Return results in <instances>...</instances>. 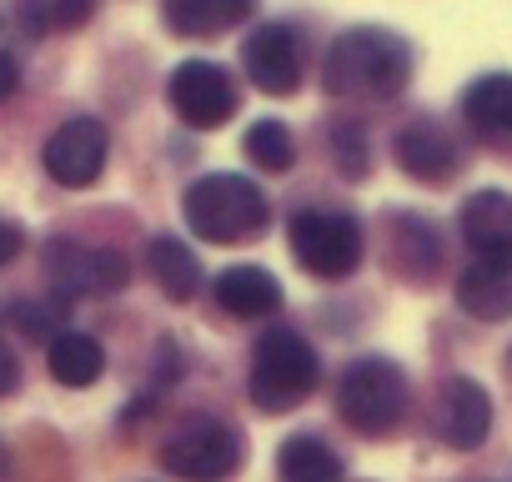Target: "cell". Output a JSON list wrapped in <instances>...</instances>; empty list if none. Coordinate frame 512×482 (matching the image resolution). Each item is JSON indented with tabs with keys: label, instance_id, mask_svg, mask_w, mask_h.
Returning a JSON list of instances; mask_svg holds the SVG:
<instances>
[{
	"label": "cell",
	"instance_id": "obj_17",
	"mask_svg": "<svg viewBox=\"0 0 512 482\" xmlns=\"http://www.w3.org/2000/svg\"><path fill=\"white\" fill-rule=\"evenodd\" d=\"M146 262H151V282L161 287L166 302H176V307L196 302V292H201V262H196V252L186 247L181 236H156L151 247H146Z\"/></svg>",
	"mask_w": 512,
	"mask_h": 482
},
{
	"label": "cell",
	"instance_id": "obj_10",
	"mask_svg": "<svg viewBox=\"0 0 512 482\" xmlns=\"http://www.w3.org/2000/svg\"><path fill=\"white\" fill-rule=\"evenodd\" d=\"M432 432L452 452L482 447L487 432H492V397H487V387L472 382V377H447L437 387V402H432Z\"/></svg>",
	"mask_w": 512,
	"mask_h": 482
},
{
	"label": "cell",
	"instance_id": "obj_1",
	"mask_svg": "<svg viewBox=\"0 0 512 482\" xmlns=\"http://www.w3.org/2000/svg\"><path fill=\"white\" fill-rule=\"evenodd\" d=\"M412 81V46L387 26H352L332 41L322 61V86L332 96L392 101Z\"/></svg>",
	"mask_w": 512,
	"mask_h": 482
},
{
	"label": "cell",
	"instance_id": "obj_16",
	"mask_svg": "<svg viewBox=\"0 0 512 482\" xmlns=\"http://www.w3.org/2000/svg\"><path fill=\"white\" fill-rule=\"evenodd\" d=\"M256 0H161V16L176 36L186 41H211L236 31L241 21H251Z\"/></svg>",
	"mask_w": 512,
	"mask_h": 482
},
{
	"label": "cell",
	"instance_id": "obj_2",
	"mask_svg": "<svg viewBox=\"0 0 512 482\" xmlns=\"http://www.w3.org/2000/svg\"><path fill=\"white\" fill-rule=\"evenodd\" d=\"M186 206V226L211 241V247H236V241H251L272 226V201L267 191L236 176V171H211V176H196L181 196Z\"/></svg>",
	"mask_w": 512,
	"mask_h": 482
},
{
	"label": "cell",
	"instance_id": "obj_5",
	"mask_svg": "<svg viewBox=\"0 0 512 482\" xmlns=\"http://www.w3.org/2000/svg\"><path fill=\"white\" fill-rule=\"evenodd\" d=\"M287 241H292V257L327 282L352 277L362 262V221L337 206H302L287 221Z\"/></svg>",
	"mask_w": 512,
	"mask_h": 482
},
{
	"label": "cell",
	"instance_id": "obj_20",
	"mask_svg": "<svg viewBox=\"0 0 512 482\" xmlns=\"http://www.w3.org/2000/svg\"><path fill=\"white\" fill-rule=\"evenodd\" d=\"M46 362H51V377L61 387H96L106 377V347L96 337H86V332H61L51 342Z\"/></svg>",
	"mask_w": 512,
	"mask_h": 482
},
{
	"label": "cell",
	"instance_id": "obj_14",
	"mask_svg": "<svg viewBox=\"0 0 512 482\" xmlns=\"http://www.w3.org/2000/svg\"><path fill=\"white\" fill-rule=\"evenodd\" d=\"M457 226L477 257H512V196L507 191H472L462 201Z\"/></svg>",
	"mask_w": 512,
	"mask_h": 482
},
{
	"label": "cell",
	"instance_id": "obj_9",
	"mask_svg": "<svg viewBox=\"0 0 512 482\" xmlns=\"http://www.w3.org/2000/svg\"><path fill=\"white\" fill-rule=\"evenodd\" d=\"M106 151H111L106 121H96V116H71V121L56 126V136L46 141L41 161H46V176H51L56 186L81 191V186H96V181H101Z\"/></svg>",
	"mask_w": 512,
	"mask_h": 482
},
{
	"label": "cell",
	"instance_id": "obj_27",
	"mask_svg": "<svg viewBox=\"0 0 512 482\" xmlns=\"http://www.w3.org/2000/svg\"><path fill=\"white\" fill-rule=\"evenodd\" d=\"M16 86H21V66H16V56L0 51V101H6Z\"/></svg>",
	"mask_w": 512,
	"mask_h": 482
},
{
	"label": "cell",
	"instance_id": "obj_21",
	"mask_svg": "<svg viewBox=\"0 0 512 482\" xmlns=\"http://www.w3.org/2000/svg\"><path fill=\"white\" fill-rule=\"evenodd\" d=\"M277 472H282V482H342V457L317 432H297L282 442Z\"/></svg>",
	"mask_w": 512,
	"mask_h": 482
},
{
	"label": "cell",
	"instance_id": "obj_4",
	"mask_svg": "<svg viewBox=\"0 0 512 482\" xmlns=\"http://www.w3.org/2000/svg\"><path fill=\"white\" fill-rule=\"evenodd\" d=\"M407 372L392 357H357L337 382V412L362 437H387L407 417Z\"/></svg>",
	"mask_w": 512,
	"mask_h": 482
},
{
	"label": "cell",
	"instance_id": "obj_3",
	"mask_svg": "<svg viewBox=\"0 0 512 482\" xmlns=\"http://www.w3.org/2000/svg\"><path fill=\"white\" fill-rule=\"evenodd\" d=\"M322 382V362H317V347L292 332V327H272L262 332V342H256L251 352V402L262 407V412H292L302 407Z\"/></svg>",
	"mask_w": 512,
	"mask_h": 482
},
{
	"label": "cell",
	"instance_id": "obj_12",
	"mask_svg": "<svg viewBox=\"0 0 512 482\" xmlns=\"http://www.w3.org/2000/svg\"><path fill=\"white\" fill-rule=\"evenodd\" d=\"M397 166L422 186H447L462 171V151L437 121H412L397 136Z\"/></svg>",
	"mask_w": 512,
	"mask_h": 482
},
{
	"label": "cell",
	"instance_id": "obj_8",
	"mask_svg": "<svg viewBox=\"0 0 512 482\" xmlns=\"http://www.w3.org/2000/svg\"><path fill=\"white\" fill-rule=\"evenodd\" d=\"M166 96H171V111L196 131L226 126L241 106V91H236L231 71H221L216 61H181L166 81Z\"/></svg>",
	"mask_w": 512,
	"mask_h": 482
},
{
	"label": "cell",
	"instance_id": "obj_18",
	"mask_svg": "<svg viewBox=\"0 0 512 482\" xmlns=\"http://www.w3.org/2000/svg\"><path fill=\"white\" fill-rule=\"evenodd\" d=\"M387 236H392V272H397V277L427 282V277L437 272V262H442L437 231H432L422 216H407V211L387 216Z\"/></svg>",
	"mask_w": 512,
	"mask_h": 482
},
{
	"label": "cell",
	"instance_id": "obj_28",
	"mask_svg": "<svg viewBox=\"0 0 512 482\" xmlns=\"http://www.w3.org/2000/svg\"><path fill=\"white\" fill-rule=\"evenodd\" d=\"M16 382H21V372H16V357H11L6 347H0V397H6V392H16Z\"/></svg>",
	"mask_w": 512,
	"mask_h": 482
},
{
	"label": "cell",
	"instance_id": "obj_7",
	"mask_svg": "<svg viewBox=\"0 0 512 482\" xmlns=\"http://www.w3.org/2000/svg\"><path fill=\"white\" fill-rule=\"evenodd\" d=\"M46 282L61 297H111L131 282V262L116 247H86V241H46Z\"/></svg>",
	"mask_w": 512,
	"mask_h": 482
},
{
	"label": "cell",
	"instance_id": "obj_6",
	"mask_svg": "<svg viewBox=\"0 0 512 482\" xmlns=\"http://www.w3.org/2000/svg\"><path fill=\"white\" fill-rule=\"evenodd\" d=\"M241 462H246V437L211 417H196L161 442V467L186 482H226Z\"/></svg>",
	"mask_w": 512,
	"mask_h": 482
},
{
	"label": "cell",
	"instance_id": "obj_13",
	"mask_svg": "<svg viewBox=\"0 0 512 482\" xmlns=\"http://www.w3.org/2000/svg\"><path fill=\"white\" fill-rule=\"evenodd\" d=\"M457 307L477 322L512 317V257H477L457 277Z\"/></svg>",
	"mask_w": 512,
	"mask_h": 482
},
{
	"label": "cell",
	"instance_id": "obj_23",
	"mask_svg": "<svg viewBox=\"0 0 512 482\" xmlns=\"http://www.w3.org/2000/svg\"><path fill=\"white\" fill-rule=\"evenodd\" d=\"M332 151H337L342 176H352V181H362V176H367V141H362V131H357V126L337 121V126H332Z\"/></svg>",
	"mask_w": 512,
	"mask_h": 482
},
{
	"label": "cell",
	"instance_id": "obj_26",
	"mask_svg": "<svg viewBox=\"0 0 512 482\" xmlns=\"http://www.w3.org/2000/svg\"><path fill=\"white\" fill-rule=\"evenodd\" d=\"M21 252H26V231H21V221L0 216V267H11Z\"/></svg>",
	"mask_w": 512,
	"mask_h": 482
},
{
	"label": "cell",
	"instance_id": "obj_11",
	"mask_svg": "<svg viewBox=\"0 0 512 482\" xmlns=\"http://www.w3.org/2000/svg\"><path fill=\"white\" fill-rule=\"evenodd\" d=\"M241 66H246V81L267 96H297L302 91V51H297V36L287 26H256L241 46Z\"/></svg>",
	"mask_w": 512,
	"mask_h": 482
},
{
	"label": "cell",
	"instance_id": "obj_24",
	"mask_svg": "<svg viewBox=\"0 0 512 482\" xmlns=\"http://www.w3.org/2000/svg\"><path fill=\"white\" fill-rule=\"evenodd\" d=\"M11 317H16V327H21L26 337H36V342H46V337H51V342H56L61 317H56L46 302H16V312H11Z\"/></svg>",
	"mask_w": 512,
	"mask_h": 482
},
{
	"label": "cell",
	"instance_id": "obj_25",
	"mask_svg": "<svg viewBox=\"0 0 512 482\" xmlns=\"http://www.w3.org/2000/svg\"><path fill=\"white\" fill-rule=\"evenodd\" d=\"M46 16H51V26L76 31V26H86L96 16V0H46Z\"/></svg>",
	"mask_w": 512,
	"mask_h": 482
},
{
	"label": "cell",
	"instance_id": "obj_22",
	"mask_svg": "<svg viewBox=\"0 0 512 482\" xmlns=\"http://www.w3.org/2000/svg\"><path fill=\"white\" fill-rule=\"evenodd\" d=\"M241 151H246L251 166H262V171H272V176L292 171V161H297V141H292L287 121H272V116H267V121H256V126H246Z\"/></svg>",
	"mask_w": 512,
	"mask_h": 482
},
{
	"label": "cell",
	"instance_id": "obj_15",
	"mask_svg": "<svg viewBox=\"0 0 512 482\" xmlns=\"http://www.w3.org/2000/svg\"><path fill=\"white\" fill-rule=\"evenodd\" d=\"M211 297H216V307L226 312V317H246V322H256V317H272L277 307H282V282L267 272V267H226L221 277H216V287H211Z\"/></svg>",
	"mask_w": 512,
	"mask_h": 482
},
{
	"label": "cell",
	"instance_id": "obj_19",
	"mask_svg": "<svg viewBox=\"0 0 512 482\" xmlns=\"http://www.w3.org/2000/svg\"><path fill=\"white\" fill-rule=\"evenodd\" d=\"M462 116L472 131L492 141H512V76H482L462 96Z\"/></svg>",
	"mask_w": 512,
	"mask_h": 482
}]
</instances>
